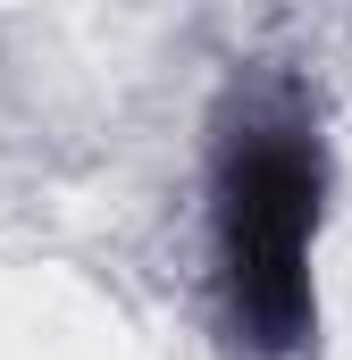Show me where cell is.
I'll use <instances>...</instances> for the list:
<instances>
[{
    "label": "cell",
    "mask_w": 352,
    "mask_h": 360,
    "mask_svg": "<svg viewBox=\"0 0 352 360\" xmlns=\"http://www.w3.org/2000/svg\"><path fill=\"white\" fill-rule=\"evenodd\" d=\"M327 134L294 84L227 101L210 143V293L235 360H302L319 344Z\"/></svg>",
    "instance_id": "1"
}]
</instances>
